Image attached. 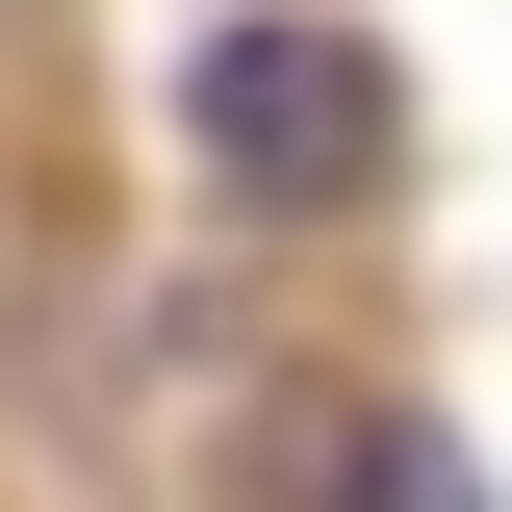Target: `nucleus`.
Returning a JSON list of instances; mask_svg holds the SVG:
<instances>
[{"label":"nucleus","instance_id":"nucleus-1","mask_svg":"<svg viewBox=\"0 0 512 512\" xmlns=\"http://www.w3.org/2000/svg\"><path fill=\"white\" fill-rule=\"evenodd\" d=\"M180 154L256 205V231H333V205L410 154V103H384L359 26H205V52H180Z\"/></svg>","mask_w":512,"mask_h":512}]
</instances>
